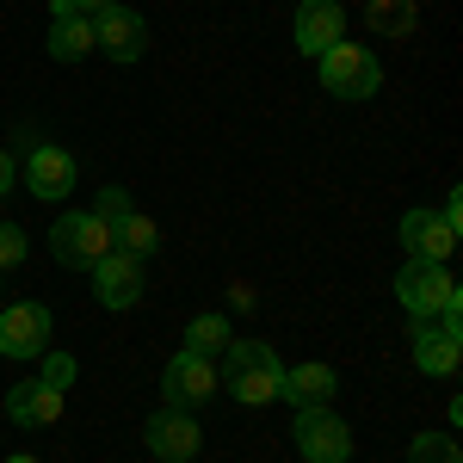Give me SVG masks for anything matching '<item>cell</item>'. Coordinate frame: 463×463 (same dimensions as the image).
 I'll use <instances>...</instances> for the list:
<instances>
[{
    "instance_id": "obj_13",
    "label": "cell",
    "mask_w": 463,
    "mask_h": 463,
    "mask_svg": "<svg viewBox=\"0 0 463 463\" xmlns=\"http://www.w3.org/2000/svg\"><path fill=\"white\" fill-rule=\"evenodd\" d=\"M458 235L463 229H451L439 211H408L402 216V248H408V260H451V253H458Z\"/></svg>"
},
{
    "instance_id": "obj_19",
    "label": "cell",
    "mask_w": 463,
    "mask_h": 463,
    "mask_svg": "<svg viewBox=\"0 0 463 463\" xmlns=\"http://www.w3.org/2000/svg\"><path fill=\"white\" fill-rule=\"evenodd\" d=\"M414 19H420L414 0H364V25H371L377 37H408Z\"/></svg>"
},
{
    "instance_id": "obj_26",
    "label": "cell",
    "mask_w": 463,
    "mask_h": 463,
    "mask_svg": "<svg viewBox=\"0 0 463 463\" xmlns=\"http://www.w3.org/2000/svg\"><path fill=\"white\" fill-rule=\"evenodd\" d=\"M74 6H80V13L93 19V13H106V6H124V0H74Z\"/></svg>"
},
{
    "instance_id": "obj_14",
    "label": "cell",
    "mask_w": 463,
    "mask_h": 463,
    "mask_svg": "<svg viewBox=\"0 0 463 463\" xmlns=\"http://www.w3.org/2000/svg\"><path fill=\"white\" fill-rule=\"evenodd\" d=\"M340 37H346V6L340 0H303L297 6V50L303 56H321Z\"/></svg>"
},
{
    "instance_id": "obj_25",
    "label": "cell",
    "mask_w": 463,
    "mask_h": 463,
    "mask_svg": "<svg viewBox=\"0 0 463 463\" xmlns=\"http://www.w3.org/2000/svg\"><path fill=\"white\" fill-rule=\"evenodd\" d=\"M13 185H19V161H13V155H6V148H0V198H6V192H13Z\"/></svg>"
},
{
    "instance_id": "obj_22",
    "label": "cell",
    "mask_w": 463,
    "mask_h": 463,
    "mask_svg": "<svg viewBox=\"0 0 463 463\" xmlns=\"http://www.w3.org/2000/svg\"><path fill=\"white\" fill-rule=\"evenodd\" d=\"M25 248H32L25 229H19V222H0V272H13V266L25 260Z\"/></svg>"
},
{
    "instance_id": "obj_23",
    "label": "cell",
    "mask_w": 463,
    "mask_h": 463,
    "mask_svg": "<svg viewBox=\"0 0 463 463\" xmlns=\"http://www.w3.org/2000/svg\"><path fill=\"white\" fill-rule=\"evenodd\" d=\"M37 377H43L50 390L69 395V383H74V358H69V353H43V371H37Z\"/></svg>"
},
{
    "instance_id": "obj_8",
    "label": "cell",
    "mask_w": 463,
    "mask_h": 463,
    "mask_svg": "<svg viewBox=\"0 0 463 463\" xmlns=\"http://www.w3.org/2000/svg\"><path fill=\"white\" fill-rule=\"evenodd\" d=\"M19 179L32 185V198H69L74 192V179H80V161H74L69 148H56V143H25V155H19Z\"/></svg>"
},
{
    "instance_id": "obj_4",
    "label": "cell",
    "mask_w": 463,
    "mask_h": 463,
    "mask_svg": "<svg viewBox=\"0 0 463 463\" xmlns=\"http://www.w3.org/2000/svg\"><path fill=\"white\" fill-rule=\"evenodd\" d=\"M50 253H56V266H69V272H93L111 253V222H99L93 211H69L50 229Z\"/></svg>"
},
{
    "instance_id": "obj_1",
    "label": "cell",
    "mask_w": 463,
    "mask_h": 463,
    "mask_svg": "<svg viewBox=\"0 0 463 463\" xmlns=\"http://www.w3.org/2000/svg\"><path fill=\"white\" fill-rule=\"evenodd\" d=\"M222 377H229V395L241 408H266V402H279L285 364H279V353L266 340H229L222 346Z\"/></svg>"
},
{
    "instance_id": "obj_5",
    "label": "cell",
    "mask_w": 463,
    "mask_h": 463,
    "mask_svg": "<svg viewBox=\"0 0 463 463\" xmlns=\"http://www.w3.org/2000/svg\"><path fill=\"white\" fill-rule=\"evenodd\" d=\"M290 439H297L303 463H346L353 458V427H346L334 408H297Z\"/></svg>"
},
{
    "instance_id": "obj_12",
    "label": "cell",
    "mask_w": 463,
    "mask_h": 463,
    "mask_svg": "<svg viewBox=\"0 0 463 463\" xmlns=\"http://www.w3.org/2000/svg\"><path fill=\"white\" fill-rule=\"evenodd\" d=\"M93 297H99L106 309H137V303H143V260L111 248L106 260L93 266Z\"/></svg>"
},
{
    "instance_id": "obj_9",
    "label": "cell",
    "mask_w": 463,
    "mask_h": 463,
    "mask_svg": "<svg viewBox=\"0 0 463 463\" xmlns=\"http://www.w3.org/2000/svg\"><path fill=\"white\" fill-rule=\"evenodd\" d=\"M216 395V358H192V353H174L167 371H161V402L167 408H204Z\"/></svg>"
},
{
    "instance_id": "obj_7",
    "label": "cell",
    "mask_w": 463,
    "mask_h": 463,
    "mask_svg": "<svg viewBox=\"0 0 463 463\" xmlns=\"http://www.w3.org/2000/svg\"><path fill=\"white\" fill-rule=\"evenodd\" d=\"M143 445H148V458H161V463H192L204 451V427L185 408H161V414L143 420Z\"/></svg>"
},
{
    "instance_id": "obj_18",
    "label": "cell",
    "mask_w": 463,
    "mask_h": 463,
    "mask_svg": "<svg viewBox=\"0 0 463 463\" xmlns=\"http://www.w3.org/2000/svg\"><path fill=\"white\" fill-rule=\"evenodd\" d=\"M111 248L130 253V260H148V253L161 248V229H155V216H143V211L118 216V222H111Z\"/></svg>"
},
{
    "instance_id": "obj_20",
    "label": "cell",
    "mask_w": 463,
    "mask_h": 463,
    "mask_svg": "<svg viewBox=\"0 0 463 463\" xmlns=\"http://www.w3.org/2000/svg\"><path fill=\"white\" fill-rule=\"evenodd\" d=\"M222 346H229V316H192V327H185V346H179V353H192V358H222Z\"/></svg>"
},
{
    "instance_id": "obj_21",
    "label": "cell",
    "mask_w": 463,
    "mask_h": 463,
    "mask_svg": "<svg viewBox=\"0 0 463 463\" xmlns=\"http://www.w3.org/2000/svg\"><path fill=\"white\" fill-rule=\"evenodd\" d=\"M408 463H463V451H458L451 432H420V439L408 445Z\"/></svg>"
},
{
    "instance_id": "obj_3",
    "label": "cell",
    "mask_w": 463,
    "mask_h": 463,
    "mask_svg": "<svg viewBox=\"0 0 463 463\" xmlns=\"http://www.w3.org/2000/svg\"><path fill=\"white\" fill-rule=\"evenodd\" d=\"M321 62V87L334 93V99H371L377 87H383V62H377V50H364V43H327L316 56Z\"/></svg>"
},
{
    "instance_id": "obj_24",
    "label": "cell",
    "mask_w": 463,
    "mask_h": 463,
    "mask_svg": "<svg viewBox=\"0 0 463 463\" xmlns=\"http://www.w3.org/2000/svg\"><path fill=\"white\" fill-rule=\"evenodd\" d=\"M93 216H99V222L130 216V192H124V185H106V192H99V204H93Z\"/></svg>"
},
{
    "instance_id": "obj_16",
    "label": "cell",
    "mask_w": 463,
    "mask_h": 463,
    "mask_svg": "<svg viewBox=\"0 0 463 463\" xmlns=\"http://www.w3.org/2000/svg\"><path fill=\"white\" fill-rule=\"evenodd\" d=\"M334 390H340L334 364H285V377H279V395L297 402V408H327Z\"/></svg>"
},
{
    "instance_id": "obj_2",
    "label": "cell",
    "mask_w": 463,
    "mask_h": 463,
    "mask_svg": "<svg viewBox=\"0 0 463 463\" xmlns=\"http://www.w3.org/2000/svg\"><path fill=\"white\" fill-rule=\"evenodd\" d=\"M395 297H402V309L414 321L463 316V290H458V279H451L445 260H408V266L395 272Z\"/></svg>"
},
{
    "instance_id": "obj_6",
    "label": "cell",
    "mask_w": 463,
    "mask_h": 463,
    "mask_svg": "<svg viewBox=\"0 0 463 463\" xmlns=\"http://www.w3.org/2000/svg\"><path fill=\"white\" fill-rule=\"evenodd\" d=\"M50 353V309L43 303H6L0 309V358L32 364Z\"/></svg>"
},
{
    "instance_id": "obj_17",
    "label": "cell",
    "mask_w": 463,
    "mask_h": 463,
    "mask_svg": "<svg viewBox=\"0 0 463 463\" xmlns=\"http://www.w3.org/2000/svg\"><path fill=\"white\" fill-rule=\"evenodd\" d=\"M50 56H56V62H80V56H93V19H87V13L50 19Z\"/></svg>"
},
{
    "instance_id": "obj_15",
    "label": "cell",
    "mask_w": 463,
    "mask_h": 463,
    "mask_svg": "<svg viewBox=\"0 0 463 463\" xmlns=\"http://www.w3.org/2000/svg\"><path fill=\"white\" fill-rule=\"evenodd\" d=\"M6 420L13 427H56L62 420V390H50L43 377H32V383H19V390L6 395Z\"/></svg>"
},
{
    "instance_id": "obj_28",
    "label": "cell",
    "mask_w": 463,
    "mask_h": 463,
    "mask_svg": "<svg viewBox=\"0 0 463 463\" xmlns=\"http://www.w3.org/2000/svg\"><path fill=\"white\" fill-rule=\"evenodd\" d=\"M13 463H37V458H13Z\"/></svg>"
},
{
    "instance_id": "obj_27",
    "label": "cell",
    "mask_w": 463,
    "mask_h": 463,
    "mask_svg": "<svg viewBox=\"0 0 463 463\" xmlns=\"http://www.w3.org/2000/svg\"><path fill=\"white\" fill-rule=\"evenodd\" d=\"M69 13H80L74 0H50V19H69Z\"/></svg>"
},
{
    "instance_id": "obj_10",
    "label": "cell",
    "mask_w": 463,
    "mask_h": 463,
    "mask_svg": "<svg viewBox=\"0 0 463 463\" xmlns=\"http://www.w3.org/2000/svg\"><path fill=\"white\" fill-rule=\"evenodd\" d=\"M463 358V316H432L414 321V364L427 377H451Z\"/></svg>"
},
{
    "instance_id": "obj_11",
    "label": "cell",
    "mask_w": 463,
    "mask_h": 463,
    "mask_svg": "<svg viewBox=\"0 0 463 463\" xmlns=\"http://www.w3.org/2000/svg\"><path fill=\"white\" fill-rule=\"evenodd\" d=\"M93 50L111 56V62H137L148 50V19L143 13H130V6H106V13H93Z\"/></svg>"
}]
</instances>
